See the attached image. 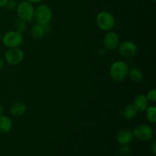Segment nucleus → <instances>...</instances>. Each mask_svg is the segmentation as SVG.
<instances>
[{"label": "nucleus", "mask_w": 156, "mask_h": 156, "mask_svg": "<svg viewBox=\"0 0 156 156\" xmlns=\"http://www.w3.org/2000/svg\"><path fill=\"white\" fill-rule=\"evenodd\" d=\"M50 27L49 25V23L44 24L37 23L34 25H33L31 30H30V33H31V36L34 39L39 40L44 37L46 34L50 31Z\"/></svg>", "instance_id": "9d476101"}, {"label": "nucleus", "mask_w": 156, "mask_h": 156, "mask_svg": "<svg viewBox=\"0 0 156 156\" xmlns=\"http://www.w3.org/2000/svg\"><path fill=\"white\" fill-rule=\"evenodd\" d=\"M1 39H2V34L1 32H0V41H1Z\"/></svg>", "instance_id": "bb28decb"}, {"label": "nucleus", "mask_w": 156, "mask_h": 156, "mask_svg": "<svg viewBox=\"0 0 156 156\" xmlns=\"http://www.w3.org/2000/svg\"><path fill=\"white\" fill-rule=\"evenodd\" d=\"M8 2H9V0H0V8L5 6Z\"/></svg>", "instance_id": "5701e85b"}, {"label": "nucleus", "mask_w": 156, "mask_h": 156, "mask_svg": "<svg viewBox=\"0 0 156 156\" xmlns=\"http://www.w3.org/2000/svg\"><path fill=\"white\" fill-rule=\"evenodd\" d=\"M154 1H155V0H154Z\"/></svg>", "instance_id": "cd10ccee"}, {"label": "nucleus", "mask_w": 156, "mask_h": 156, "mask_svg": "<svg viewBox=\"0 0 156 156\" xmlns=\"http://www.w3.org/2000/svg\"><path fill=\"white\" fill-rule=\"evenodd\" d=\"M16 2H15V0H9V2H8L7 5H6L5 6H7L9 9H14V8L16 7Z\"/></svg>", "instance_id": "412c9836"}, {"label": "nucleus", "mask_w": 156, "mask_h": 156, "mask_svg": "<svg viewBox=\"0 0 156 156\" xmlns=\"http://www.w3.org/2000/svg\"><path fill=\"white\" fill-rule=\"evenodd\" d=\"M26 21H23V20L20 19L19 18H16L15 21V27L16 28V31L19 32V33H24L27 27V24Z\"/></svg>", "instance_id": "a211bd4d"}, {"label": "nucleus", "mask_w": 156, "mask_h": 156, "mask_svg": "<svg viewBox=\"0 0 156 156\" xmlns=\"http://www.w3.org/2000/svg\"><path fill=\"white\" fill-rule=\"evenodd\" d=\"M120 152L121 153V155H124V156H128L129 155L131 152V149L130 147L128 146V144H124V145H121L120 148Z\"/></svg>", "instance_id": "aec40b11"}, {"label": "nucleus", "mask_w": 156, "mask_h": 156, "mask_svg": "<svg viewBox=\"0 0 156 156\" xmlns=\"http://www.w3.org/2000/svg\"><path fill=\"white\" fill-rule=\"evenodd\" d=\"M10 112L15 117H21L26 112V106L22 102H15L11 106Z\"/></svg>", "instance_id": "4468645a"}, {"label": "nucleus", "mask_w": 156, "mask_h": 156, "mask_svg": "<svg viewBox=\"0 0 156 156\" xmlns=\"http://www.w3.org/2000/svg\"><path fill=\"white\" fill-rule=\"evenodd\" d=\"M17 14L20 19L29 22L34 19V8L32 3L27 1H23L17 5Z\"/></svg>", "instance_id": "7ed1b4c3"}, {"label": "nucleus", "mask_w": 156, "mask_h": 156, "mask_svg": "<svg viewBox=\"0 0 156 156\" xmlns=\"http://www.w3.org/2000/svg\"><path fill=\"white\" fill-rule=\"evenodd\" d=\"M3 67H4V60L0 57V69H2Z\"/></svg>", "instance_id": "393cba45"}, {"label": "nucleus", "mask_w": 156, "mask_h": 156, "mask_svg": "<svg viewBox=\"0 0 156 156\" xmlns=\"http://www.w3.org/2000/svg\"><path fill=\"white\" fill-rule=\"evenodd\" d=\"M150 149H151V151H152V154H153L154 155H156V141L155 140L152 141V144H151Z\"/></svg>", "instance_id": "4be33fe9"}, {"label": "nucleus", "mask_w": 156, "mask_h": 156, "mask_svg": "<svg viewBox=\"0 0 156 156\" xmlns=\"http://www.w3.org/2000/svg\"><path fill=\"white\" fill-rule=\"evenodd\" d=\"M12 128V121L8 116L0 115V133H7Z\"/></svg>", "instance_id": "ddd939ff"}, {"label": "nucleus", "mask_w": 156, "mask_h": 156, "mask_svg": "<svg viewBox=\"0 0 156 156\" xmlns=\"http://www.w3.org/2000/svg\"><path fill=\"white\" fill-rule=\"evenodd\" d=\"M122 115L127 120H132V119L135 118L136 116L137 115L136 108H135L133 105H129L121 111Z\"/></svg>", "instance_id": "dca6fc26"}, {"label": "nucleus", "mask_w": 156, "mask_h": 156, "mask_svg": "<svg viewBox=\"0 0 156 156\" xmlns=\"http://www.w3.org/2000/svg\"><path fill=\"white\" fill-rule=\"evenodd\" d=\"M133 136L140 141H149L154 136L153 128L148 124H141L133 129Z\"/></svg>", "instance_id": "423d86ee"}, {"label": "nucleus", "mask_w": 156, "mask_h": 156, "mask_svg": "<svg viewBox=\"0 0 156 156\" xmlns=\"http://www.w3.org/2000/svg\"><path fill=\"white\" fill-rule=\"evenodd\" d=\"M146 115L147 120L152 124H155L156 122V107L149 106L146 109Z\"/></svg>", "instance_id": "f3484780"}, {"label": "nucleus", "mask_w": 156, "mask_h": 156, "mask_svg": "<svg viewBox=\"0 0 156 156\" xmlns=\"http://www.w3.org/2000/svg\"><path fill=\"white\" fill-rule=\"evenodd\" d=\"M129 66L126 62L123 61H116L110 68V76L115 82H122L128 76Z\"/></svg>", "instance_id": "f257e3e1"}, {"label": "nucleus", "mask_w": 156, "mask_h": 156, "mask_svg": "<svg viewBox=\"0 0 156 156\" xmlns=\"http://www.w3.org/2000/svg\"><path fill=\"white\" fill-rule=\"evenodd\" d=\"M128 76H129L130 80L135 83H140L143 79V72L136 67H133V68L129 69Z\"/></svg>", "instance_id": "2eb2a0df"}, {"label": "nucleus", "mask_w": 156, "mask_h": 156, "mask_svg": "<svg viewBox=\"0 0 156 156\" xmlns=\"http://www.w3.org/2000/svg\"><path fill=\"white\" fill-rule=\"evenodd\" d=\"M25 1L28 2L30 3H39L41 2H42L43 0H25Z\"/></svg>", "instance_id": "b1692460"}, {"label": "nucleus", "mask_w": 156, "mask_h": 156, "mask_svg": "<svg viewBox=\"0 0 156 156\" xmlns=\"http://www.w3.org/2000/svg\"><path fill=\"white\" fill-rule=\"evenodd\" d=\"M120 56L125 58L134 56L138 51V47L135 43L130 41H125L120 43L117 47Z\"/></svg>", "instance_id": "6e6552de"}, {"label": "nucleus", "mask_w": 156, "mask_h": 156, "mask_svg": "<svg viewBox=\"0 0 156 156\" xmlns=\"http://www.w3.org/2000/svg\"><path fill=\"white\" fill-rule=\"evenodd\" d=\"M133 139V133L126 129L120 130L117 135V141L120 145L129 144L132 141Z\"/></svg>", "instance_id": "9b49d317"}, {"label": "nucleus", "mask_w": 156, "mask_h": 156, "mask_svg": "<svg viewBox=\"0 0 156 156\" xmlns=\"http://www.w3.org/2000/svg\"><path fill=\"white\" fill-rule=\"evenodd\" d=\"M146 96V98H147L148 101L155 103V102L156 101V90H155V88H152V89L149 90Z\"/></svg>", "instance_id": "6ab92c4d"}, {"label": "nucleus", "mask_w": 156, "mask_h": 156, "mask_svg": "<svg viewBox=\"0 0 156 156\" xmlns=\"http://www.w3.org/2000/svg\"><path fill=\"white\" fill-rule=\"evenodd\" d=\"M3 113H4V107L0 104V115L3 114Z\"/></svg>", "instance_id": "a878e982"}, {"label": "nucleus", "mask_w": 156, "mask_h": 156, "mask_svg": "<svg viewBox=\"0 0 156 156\" xmlns=\"http://www.w3.org/2000/svg\"><path fill=\"white\" fill-rule=\"evenodd\" d=\"M154 156H155V155H154Z\"/></svg>", "instance_id": "c85d7f7f"}, {"label": "nucleus", "mask_w": 156, "mask_h": 156, "mask_svg": "<svg viewBox=\"0 0 156 156\" xmlns=\"http://www.w3.org/2000/svg\"><path fill=\"white\" fill-rule=\"evenodd\" d=\"M98 27L104 31H110L115 25V18L110 12L103 11L98 14L96 17Z\"/></svg>", "instance_id": "f03ea898"}, {"label": "nucleus", "mask_w": 156, "mask_h": 156, "mask_svg": "<svg viewBox=\"0 0 156 156\" xmlns=\"http://www.w3.org/2000/svg\"><path fill=\"white\" fill-rule=\"evenodd\" d=\"M24 58V53L18 47L10 48L5 55V59L8 64L11 66H16L21 63Z\"/></svg>", "instance_id": "0eeeda50"}, {"label": "nucleus", "mask_w": 156, "mask_h": 156, "mask_svg": "<svg viewBox=\"0 0 156 156\" xmlns=\"http://www.w3.org/2000/svg\"><path fill=\"white\" fill-rule=\"evenodd\" d=\"M24 37L21 33L16 31V30H12L9 31L2 37V41L4 44L5 47L8 48H15L18 47L22 44Z\"/></svg>", "instance_id": "39448f33"}, {"label": "nucleus", "mask_w": 156, "mask_h": 156, "mask_svg": "<svg viewBox=\"0 0 156 156\" xmlns=\"http://www.w3.org/2000/svg\"><path fill=\"white\" fill-rule=\"evenodd\" d=\"M53 17V12L51 8L46 4L38 5L34 9V18L36 20L37 23L39 24H47L50 22Z\"/></svg>", "instance_id": "20e7f679"}, {"label": "nucleus", "mask_w": 156, "mask_h": 156, "mask_svg": "<svg viewBox=\"0 0 156 156\" xmlns=\"http://www.w3.org/2000/svg\"><path fill=\"white\" fill-rule=\"evenodd\" d=\"M133 105L136 108L138 112H143L146 111V108L148 107V100L146 94H140L137 95L134 99Z\"/></svg>", "instance_id": "f8f14e48"}, {"label": "nucleus", "mask_w": 156, "mask_h": 156, "mask_svg": "<svg viewBox=\"0 0 156 156\" xmlns=\"http://www.w3.org/2000/svg\"><path fill=\"white\" fill-rule=\"evenodd\" d=\"M104 44L105 48L109 50H115L119 45V37L117 33L111 31L106 34L104 38Z\"/></svg>", "instance_id": "1a4fd4ad"}]
</instances>
